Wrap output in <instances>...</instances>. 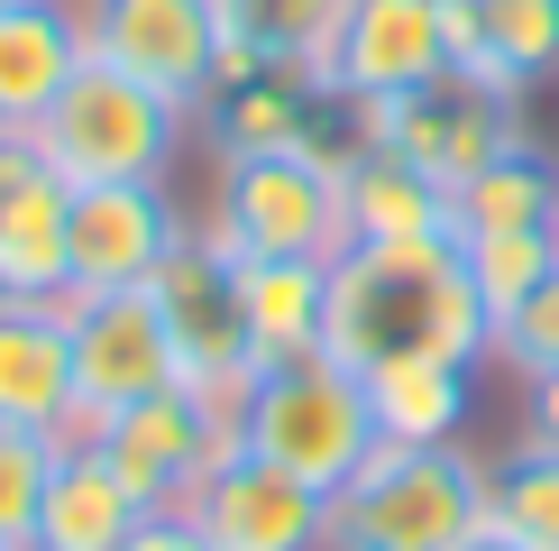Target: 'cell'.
<instances>
[{"label": "cell", "instance_id": "obj_1", "mask_svg": "<svg viewBox=\"0 0 559 551\" xmlns=\"http://www.w3.org/2000/svg\"><path fill=\"white\" fill-rule=\"evenodd\" d=\"M321 350L340 367H385V359H459L486 367L496 321H486L459 239H348L331 258V331Z\"/></svg>", "mask_w": 559, "mask_h": 551}, {"label": "cell", "instance_id": "obj_2", "mask_svg": "<svg viewBox=\"0 0 559 551\" xmlns=\"http://www.w3.org/2000/svg\"><path fill=\"white\" fill-rule=\"evenodd\" d=\"M468 534H486V459L468 442H440V450L377 442L367 469L331 496L321 551H459Z\"/></svg>", "mask_w": 559, "mask_h": 551}, {"label": "cell", "instance_id": "obj_3", "mask_svg": "<svg viewBox=\"0 0 559 551\" xmlns=\"http://www.w3.org/2000/svg\"><path fill=\"white\" fill-rule=\"evenodd\" d=\"M348 156H358V129L331 138V120L294 156H229L202 230L229 258H340L348 248V212H340V166Z\"/></svg>", "mask_w": 559, "mask_h": 551}, {"label": "cell", "instance_id": "obj_4", "mask_svg": "<svg viewBox=\"0 0 559 551\" xmlns=\"http://www.w3.org/2000/svg\"><path fill=\"white\" fill-rule=\"evenodd\" d=\"M239 450H258L266 469H285V478H302V488H321V496H340L348 478L367 469V450H377L367 377L340 367L331 350L294 359V367H266V377L248 386Z\"/></svg>", "mask_w": 559, "mask_h": 551}, {"label": "cell", "instance_id": "obj_5", "mask_svg": "<svg viewBox=\"0 0 559 551\" xmlns=\"http://www.w3.org/2000/svg\"><path fill=\"white\" fill-rule=\"evenodd\" d=\"M193 138L175 102H156L147 83H129L120 65L83 56V74L56 92V110L37 120V156L64 184H166L175 148Z\"/></svg>", "mask_w": 559, "mask_h": 551}, {"label": "cell", "instance_id": "obj_6", "mask_svg": "<svg viewBox=\"0 0 559 551\" xmlns=\"http://www.w3.org/2000/svg\"><path fill=\"white\" fill-rule=\"evenodd\" d=\"M358 129V148H385L404 166H423L431 184H468L477 166H496L504 148H523V92H496V83H468V74H440L404 102H358L340 110Z\"/></svg>", "mask_w": 559, "mask_h": 551}, {"label": "cell", "instance_id": "obj_7", "mask_svg": "<svg viewBox=\"0 0 559 551\" xmlns=\"http://www.w3.org/2000/svg\"><path fill=\"white\" fill-rule=\"evenodd\" d=\"M239 413H248V386H166V396L110 413L102 432H92V450L120 469V488L147 505V515H166L202 488V469L212 459L239 450Z\"/></svg>", "mask_w": 559, "mask_h": 551}, {"label": "cell", "instance_id": "obj_8", "mask_svg": "<svg viewBox=\"0 0 559 551\" xmlns=\"http://www.w3.org/2000/svg\"><path fill=\"white\" fill-rule=\"evenodd\" d=\"M83 37L102 65H120L183 120L221 83V0H83Z\"/></svg>", "mask_w": 559, "mask_h": 551}, {"label": "cell", "instance_id": "obj_9", "mask_svg": "<svg viewBox=\"0 0 559 551\" xmlns=\"http://www.w3.org/2000/svg\"><path fill=\"white\" fill-rule=\"evenodd\" d=\"M64 331H74V396H83V442L110 423V413L183 386L175 340L156 294H74L64 304Z\"/></svg>", "mask_w": 559, "mask_h": 551}, {"label": "cell", "instance_id": "obj_10", "mask_svg": "<svg viewBox=\"0 0 559 551\" xmlns=\"http://www.w3.org/2000/svg\"><path fill=\"white\" fill-rule=\"evenodd\" d=\"M156 313H166L175 367L183 386H258V359H248V321H239V258L212 239V230H183L175 258L156 267Z\"/></svg>", "mask_w": 559, "mask_h": 551}, {"label": "cell", "instance_id": "obj_11", "mask_svg": "<svg viewBox=\"0 0 559 551\" xmlns=\"http://www.w3.org/2000/svg\"><path fill=\"white\" fill-rule=\"evenodd\" d=\"M74 294V184L37 156V138H0V304Z\"/></svg>", "mask_w": 559, "mask_h": 551}, {"label": "cell", "instance_id": "obj_12", "mask_svg": "<svg viewBox=\"0 0 559 551\" xmlns=\"http://www.w3.org/2000/svg\"><path fill=\"white\" fill-rule=\"evenodd\" d=\"M183 515L202 524L212 551H321L331 542V496L285 478V469H266L258 450L212 459L202 488L183 496Z\"/></svg>", "mask_w": 559, "mask_h": 551}, {"label": "cell", "instance_id": "obj_13", "mask_svg": "<svg viewBox=\"0 0 559 551\" xmlns=\"http://www.w3.org/2000/svg\"><path fill=\"white\" fill-rule=\"evenodd\" d=\"M440 74H450L440 0H348L321 92H331L340 110H358V102H404V92H423Z\"/></svg>", "mask_w": 559, "mask_h": 551}, {"label": "cell", "instance_id": "obj_14", "mask_svg": "<svg viewBox=\"0 0 559 551\" xmlns=\"http://www.w3.org/2000/svg\"><path fill=\"white\" fill-rule=\"evenodd\" d=\"M183 230L166 184H74V294H147Z\"/></svg>", "mask_w": 559, "mask_h": 551}, {"label": "cell", "instance_id": "obj_15", "mask_svg": "<svg viewBox=\"0 0 559 551\" xmlns=\"http://www.w3.org/2000/svg\"><path fill=\"white\" fill-rule=\"evenodd\" d=\"M0 423L46 432V442H83L64 304H0Z\"/></svg>", "mask_w": 559, "mask_h": 551}, {"label": "cell", "instance_id": "obj_16", "mask_svg": "<svg viewBox=\"0 0 559 551\" xmlns=\"http://www.w3.org/2000/svg\"><path fill=\"white\" fill-rule=\"evenodd\" d=\"M83 0H10L0 10V138H37L56 92L83 74Z\"/></svg>", "mask_w": 559, "mask_h": 551}, {"label": "cell", "instance_id": "obj_17", "mask_svg": "<svg viewBox=\"0 0 559 551\" xmlns=\"http://www.w3.org/2000/svg\"><path fill=\"white\" fill-rule=\"evenodd\" d=\"M450 28V74L532 92L559 74V0H440Z\"/></svg>", "mask_w": 559, "mask_h": 551}, {"label": "cell", "instance_id": "obj_18", "mask_svg": "<svg viewBox=\"0 0 559 551\" xmlns=\"http://www.w3.org/2000/svg\"><path fill=\"white\" fill-rule=\"evenodd\" d=\"M321 120H331V102H321V83L312 74H285V65H258L248 83H221L212 102L193 110V129H202V148L221 156H294V148H312Z\"/></svg>", "mask_w": 559, "mask_h": 551}, {"label": "cell", "instance_id": "obj_19", "mask_svg": "<svg viewBox=\"0 0 559 551\" xmlns=\"http://www.w3.org/2000/svg\"><path fill=\"white\" fill-rule=\"evenodd\" d=\"M239 321H248V359L294 367L321 359V331H331V258H239Z\"/></svg>", "mask_w": 559, "mask_h": 551}, {"label": "cell", "instance_id": "obj_20", "mask_svg": "<svg viewBox=\"0 0 559 551\" xmlns=\"http://www.w3.org/2000/svg\"><path fill=\"white\" fill-rule=\"evenodd\" d=\"M138 515H147V505L120 488V469H110L92 442H64L56 478H46V505H37L28 551H120Z\"/></svg>", "mask_w": 559, "mask_h": 551}, {"label": "cell", "instance_id": "obj_21", "mask_svg": "<svg viewBox=\"0 0 559 551\" xmlns=\"http://www.w3.org/2000/svg\"><path fill=\"white\" fill-rule=\"evenodd\" d=\"M468 377H477V367H459V359H385V367H367L377 442H394V450L459 442V423H468V405H477Z\"/></svg>", "mask_w": 559, "mask_h": 551}, {"label": "cell", "instance_id": "obj_22", "mask_svg": "<svg viewBox=\"0 0 559 551\" xmlns=\"http://www.w3.org/2000/svg\"><path fill=\"white\" fill-rule=\"evenodd\" d=\"M340 212L348 239H450V184H431L385 148H358L340 166Z\"/></svg>", "mask_w": 559, "mask_h": 551}, {"label": "cell", "instance_id": "obj_23", "mask_svg": "<svg viewBox=\"0 0 559 551\" xmlns=\"http://www.w3.org/2000/svg\"><path fill=\"white\" fill-rule=\"evenodd\" d=\"M486 230H559V166L532 138L450 194V239H486Z\"/></svg>", "mask_w": 559, "mask_h": 551}, {"label": "cell", "instance_id": "obj_24", "mask_svg": "<svg viewBox=\"0 0 559 551\" xmlns=\"http://www.w3.org/2000/svg\"><path fill=\"white\" fill-rule=\"evenodd\" d=\"M348 0H221V37H239L258 65H285V74H331ZM331 102V92H321Z\"/></svg>", "mask_w": 559, "mask_h": 551}, {"label": "cell", "instance_id": "obj_25", "mask_svg": "<svg viewBox=\"0 0 559 551\" xmlns=\"http://www.w3.org/2000/svg\"><path fill=\"white\" fill-rule=\"evenodd\" d=\"M459 258H468V285H477L486 321H504L559 267V230H486V239H459Z\"/></svg>", "mask_w": 559, "mask_h": 551}, {"label": "cell", "instance_id": "obj_26", "mask_svg": "<svg viewBox=\"0 0 559 551\" xmlns=\"http://www.w3.org/2000/svg\"><path fill=\"white\" fill-rule=\"evenodd\" d=\"M486 524H504L532 551H559V450H514L486 469Z\"/></svg>", "mask_w": 559, "mask_h": 551}, {"label": "cell", "instance_id": "obj_27", "mask_svg": "<svg viewBox=\"0 0 559 551\" xmlns=\"http://www.w3.org/2000/svg\"><path fill=\"white\" fill-rule=\"evenodd\" d=\"M56 459H64V442L0 423V542H10V551H28V534H37V505H46Z\"/></svg>", "mask_w": 559, "mask_h": 551}, {"label": "cell", "instance_id": "obj_28", "mask_svg": "<svg viewBox=\"0 0 559 551\" xmlns=\"http://www.w3.org/2000/svg\"><path fill=\"white\" fill-rule=\"evenodd\" d=\"M486 359H504L514 377H550V367H559V267L496 321V350H486Z\"/></svg>", "mask_w": 559, "mask_h": 551}, {"label": "cell", "instance_id": "obj_29", "mask_svg": "<svg viewBox=\"0 0 559 551\" xmlns=\"http://www.w3.org/2000/svg\"><path fill=\"white\" fill-rule=\"evenodd\" d=\"M120 551H212V542H202V524L183 515V505H166V515H138Z\"/></svg>", "mask_w": 559, "mask_h": 551}, {"label": "cell", "instance_id": "obj_30", "mask_svg": "<svg viewBox=\"0 0 559 551\" xmlns=\"http://www.w3.org/2000/svg\"><path fill=\"white\" fill-rule=\"evenodd\" d=\"M523 450H559V367L523 377Z\"/></svg>", "mask_w": 559, "mask_h": 551}, {"label": "cell", "instance_id": "obj_31", "mask_svg": "<svg viewBox=\"0 0 559 551\" xmlns=\"http://www.w3.org/2000/svg\"><path fill=\"white\" fill-rule=\"evenodd\" d=\"M459 551H532V542H514V534H504V524H486V534H468Z\"/></svg>", "mask_w": 559, "mask_h": 551}, {"label": "cell", "instance_id": "obj_32", "mask_svg": "<svg viewBox=\"0 0 559 551\" xmlns=\"http://www.w3.org/2000/svg\"><path fill=\"white\" fill-rule=\"evenodd\" d=\"M0 10H10V0H0Z\"/></svg>", "mask_w": 559, "mask_h": 551}, {"label": "cell", "instance_id": "obj_33", "mask_svg": "<svg viewBox=\"0 0 559 551\" xmlns=\"http://www.w3.org/2000/svg\"><path fill=\"white\" fill-rule=\"evenodd\" d=\"M0 551H10V542H0Z\"/></svg>", "mask_w": 559, "mask_h": 551}]
</instances>
